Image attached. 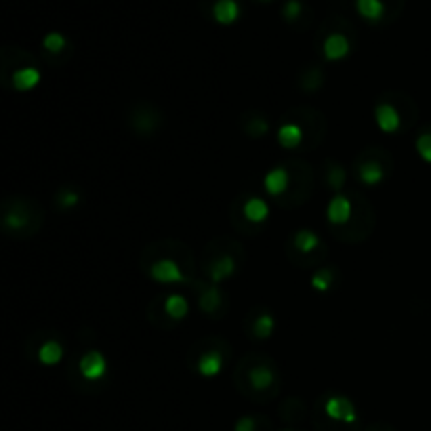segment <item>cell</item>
I'll use <instances>...</instances> for the list:
<instances>
[{
  "label": "cell",
  "mask_w": 431,
  "mask_h": 431,
  "mask_svg": "<svg viewBox=\"0 0 431 431\" xmlns=\"http://www.w3.org/2000/svg\"><path fill=\"white\" fill-rule=\"evenodd\" d=\"M78 369H80V375H82L86 381H91V383L102 381V379L108 375V358H106L102 351L91 349V351H86V353L80 358Z\"/></svg>",
  "instance_id": "6da1fadb"
},
{
  "label": "cell",
  "mask_w": 431,
  "mask_h": 431,
  "mask_svg": "<svg viewBox=\"0 0 431 431\" xmlns=\"http://www.w3.org/2000/svg\"><path fill=\"white\" fill-rule=\"evenodd\" d=\"M152 280L160 282V284H181L185 282V274L181 272L179 263L173 259H158L156 263H152L150 270Z\"/></svg>",
  "instance_id": "7a4b0ae2"
},
{
  "label": "cell",
  "mask_w": 431,
  "mask_h": 431,
  "mask_svg": "<svg viewBox=\"0 0 431 431\" xmlns=\"http://www.w3.org/2000/svg\"><path fill=\"white\" fill-rule=\"evenodd\" d=\"M324 412H326L328 419L341 421V423H356V419H358L353 404L347 400V397H343V395L328 397V400L324 402Z\"/></svg>",
  "instance_id": "3957f363"
},
{
  "label": "cell",
  "mask_w": 431,
  "mask_h": 431,
  "mask_svg": "<svg viewBox=\"0 0 431 431\" xmlns=\"http://www.w3.org/2000/svg\"><path fill=\"white\" fill-rule=\"evenodd\" d=\"M375 122L377 126L391 135V132H397L402 126V118H400V112H397L391 104H379L375 108Z\"/></svg>",
  "instance_id": "277c9868"
},
{
  "label": "cell",
  "mask_w": 431,
  "mask_h": 431,
  "mask_svg": "<svg viewBox=\"0 0 431 431\" xmlns=\"http://www.w3.org/2000/svg\"><path fill=\"white\" fill-rule=\"evenodd\" d=\"M349 51H351V45H349L347 36L339 34V32L326 36V40L322 45V53H324L326 61H341L349 55Z\"/></svg>",
  "instance_id": "5b68a950"
},
{
  "label": "cell",
  "mask_w": 431,
  "mask_h": 431,
  "mask_svg": "<svg viewBox=\"0 0 431 431\" xmlns=\"http://www.w3.org/2000/svg\"><path fill=\"white\" fill-rule=\"evenodd\" d=\"M326 219L330 225H345L351 219V202L349 198L337 194L326 207Z\"/></svg>",
  "instance_id": "8992f818"
},
{
  "label": "cell",
  "mask_w": 431,
  "mask_h": 431,
  "mask_svg": "<svg viewBox=\"0 0 431 431\" xmlns=\"http://www.w3.org/2000/svg\"><path fill=\"white\" fill-rule=\"evenodd\" d=\"M240 17V5L236 0H217L213 5V19L219 25H231Z\"/></svg>",
  "instance_id": "52a82bcc"
},
{
  "label": "cell",
  "mask_w": 431,
  "mask_h": 431,
  "mask_svg": "<svg viewBox=\"0 0 431 431\" xmlns=\"http://www.w3.org/2000/svg\"><path fill=\"white\" fill-rule=\"evenodd\" d=\"M43 80V74L38 68H32V65H27V68H21L13 74V86L15 91L19 93H27L32 89H36Z\"/></svg>",
  "instance_id": "ba28073f"
},
{
  "label": "cell",
  "mask_w": 431,
  "mask_h": 431,
  "mask_svg": "<svg viewBox=\"0 0 431 431\" xmlns=\"http://www.w3.org/2000/svg\"><path fill=\"white\" fill-rule=\"evenodd\" d=\"M303 141V130L299 124L294 122H286L278 128V143L284 148V150H294L299 148Z\"/></svg>",
  "instance_id": "9c48e42d"
},
{
  "label": "cell",
  "mask_w": 431,
  "mask_h": 431,
  "mask_svg": "<svg viewBox=\"0 0 431 431\" xmlns=\"http://www.w3.org/2000/svg\"><path fill=\"white\" fill-rule=\"evenodd\" d=\"M263 187H265V191H268L270 196H274V198L282 196L286 191V187H288V171L282 169V167L270 171L268 175H265V179H263Z\"/></svg>",
  "instance_id": "30bf717a"
},
{
  "label": "cell",
  "mask_w": 431,
  "mask_h": 431,
  "mask_svg": "<svg viewBox=\"0 0 431 431\" xmlns=\"http://www.w3.org/2000/svg\"><path fill=\"white\" fill-rule=\"evenodd\" d=\"M242 213L251 223H263L270 217V205L265 202L263 198L255 196V198H248L246 200V205L242 207Z\"/></svg>",
  "instance_id": "8fae6325"
},
{
  "label": "cell",
  "mask_w": 431,
  "mask_h": 431,
  "mask_svg": "<svg viewBox=\"0 0 431 431\" xmlns=\"http://www.w3.org/2000/svg\"><path fill=\"white\" fill-rule=\"evenodd\" d=\"M236 272V261L231 259V257H219L211 268H209V276H211V282L213 284H219L227 278H231Z\"/></svg>",
  "instance_id": "7c38bea8"
},
{
  "label": "cell",
  "mask_w": 431,
  "mask_h": 431,
  "mask_svg": "<svg viewBox=\"0 0 431 431\" xmlns=\"http://www.w3.org/2000/svg\"><path fill=\"white\" fill-rule=\"evenodd\" d=\"M223 371V358L221 353L217 351H209L200 358V362H198V375L205 377V379H213L217 377L219 373Z\"/></svg>",
  "instance_id": "4fadbf2b"
},
{
  "label": "cell",
  "mask_w": 431,
  "mask_h": 431,
  "mask_svg": "<svg viewBox=\"0 0 431 431\" xmlns=\"http://www.w3.org/2000/svg\"><path fill=\"white\" fill-rule=\"evenodd\" d=\"M63 360V345L55 339H49L40 345L38 349V362L45 364V366H55Z\"/></svg>",
  "instance_id": "5bb4252c"
},
{
  "label": "cell",
  "mask_w": 431,
  "mask_h": 431,
  "mask_svg": "<svg viewBox=\"0 0 431 431\" xmlns=\"http://www.w3.org/2000/svg\"><path fill=\"white\" fill-rule=\"evenodd\" d=\"M358 177L364 185H369V187H375L383 181L385 173H383V167L379 162L371 160V162H364L362 167L358 169Z\"/></svg>",
  "instance_id": "9a60e30c"
},
{
  "label": "cell",
  "mask_w": 431,
  "mask_h": 431,
  "mask_svg": "<svg viewBox=\"0 0 431 431\" xmlns=\"http://www.w3.org/2000/svg\"><path fill=\"white\" fill-rule=\"evenodd\" d=\"M356 9L366 21H381L385 15L383 0H356Z\"/></svg>",
  "instance_id": "2e32d148"
},
{
  "label": "cell",
  "mask_w": 431,
  "mask_h": 431,
  "mask_svg": "<svg viewBox=\"0 0 431 431\" xmlns=\"http://www.w3.org/2000/svg\"><path fill=\"white\" fill-rule=\"evenodd\" d=\"M164 310H167V314L173 318V320H183L189 312V303L183 294L179 292H173L167 296V301H164Z\"/></svg>",
  "instance_id": "e0dca14e"
},
{
  "label": "cell",
  "mask_w": 431,
  "mask_h": 431,
  "mask_svg": "<svg viewBox=\"0 0 431 431\" xmlns=\"http://www.w3.org/2000/svg\"><path fill=\"white\" fill-rule=\"evenodd\" d=\"M248 381H251L253 389H257V391L270 389L274 385V371L270 366H255L248 375Z\"/></svg>",
  "instance_id": "ac0fdd59"
},
{
  "label": "cell",
  "mask_w": 431,
  "mask_h": 431,
  "mask_svg": "<svg viewBox=\"0 0 431 431\" xmlns=\"http://www.w3.org/2000/svg\"><path fill=\"white\" fill-rule=\"evenodd\" d=\"M274 328H276V322L272 314H261L253 322V333L257 339H270L274 335Z\"/></svg>",
  "instance_id": "d6986e66"
},
{
  "label": "cell",
  "mask_w": 431,
  "mask_h": 431,
  "mask_svg": "<svg viewBox=\"0 0 431 431\" xmlns=\"http://www.w3.org/2000/svg\"><path fill=\"white\" fill-rule=\"evenodd\" d=\"M318 244H320V238L316 236V231H312V229H299L294 234V246H296V251L312 253V251L318 248Z\"/></svg>",
  "instance_id": "ffe728a7"
},
{
  "label": "cell",
  "mask_w": 431,
  "mask_h": 431,
  "mask_svg": "<svg viewBox=\"0 0 431 431\" xmlns=\"http://www.w3.org/2000/svg\"><path fill=\"white\" fill-rule=\"evenodd\" d=\"M219 299H221V294H219L217 286H215V284L209 286V288L202 292V296H200V310L207 312V314H213V312L219 307V303H221Z\"/></svg>",
  "instance_id": "44dd1931"
},
{
  "label": "cell",
  "mask_w": 431,
  "mask_h": 431,
  "mask_svg": "<svg viewBox=\"0 0 431 431\" xmlns=\"http://www.w3.org/2000/svg\"><path fill=\"white\" fill-rule=\"evenodd\" d=\"M43 47L49 53H61L65 49V36L59 34V32H49V34L43 38Z\"/></svg>",
  "instance_id": "7402d4cb"
},
{
  "label": "cell",
  "mask_w": 431,
  "mask_h": 431,
  "mask_svg": "<svg viewBox=\"0 0 431 431\" xmlns=\"http://www.w3.org/2000/svg\"><path fill=\"white\" fill-rule=\"evenodd\" d=\"M415 148H417V154L427 164H431V132H423V135H419L417 141H415Z\"/></svg>",
  "instance_id": "603a6c76"
},
{
  "label": "cell",
  "mask_w": 431,
  "mask_h": 431,
  "mask_svg": "<svg viewBox=\"0 0 431 431\" xmlns=\"http://www.w3.org/2000/svg\"><path fill=\"white\" fill-rule=\"evenodd\" d=\"M3 223H5V227H7V229H21V227L27 223V217H25V213H23V211L15 209V211L5 213Z\"/></svg>",
  "instance_id": "cb8c5ba5"
},
{
  "label": "cell",
  "mask_w": 431,
  "mask_h": 431,
  "mask_svg": "<svg viewBox=\"0 0 431 431\" xmlns=\"http://www.w3.org/2000/svg\"><path fill=\"white\" fill-rule=\"evenodd\" d=\"M330 284H333V274H330L328 270H320V272H316L314 278H312V286H314V290H318V292H326V290L330 288Z\"/></svg>",
  "instance_id": "d4e9b609"
},
{
  "label": "cell",
  "mask_w": 431,
  "mask_h": 431,
  "mask_svg": "<svg viewBox=\"0 0 431 431\" xmlns=\"http://www.w3.org/2000/svg\"><path fill=\"white\" fill-rule=\"evenodd\" d=\"M59 207L61 209H74L78 202H80V196H78V191H74V189H63L61 194H59Z\"/></svg>",
  "instance_id": "484cf974"
},
{
  "label": "cell",
  "mask_w": 431,
  "mask_h": 431,
  "mask_svg": "<svg viewBox=\"0 0 431 431\" xmlns=\"http://www.w3.org/2000/svg\"><path fill=\"white\" fill-rule=\"evenodd\" d=\"M328 185L333 189H341L345 185V171L339 167V164L328 171Z\"/></svg>",
  "instance_id": "4316f807"
},
{
  "label": "cell",
  "mask_w": 431,
  "mask_h": 431,
  "mask_svg": "<svg viewBox=\"0 0 431 431\" xmlns=\"http://www.w3.org/2000/svg\"><path fill=\"white\" fill-rule=\"evenodd\" d=\"M301 11H303V5H301V0H288L286 3V7H284V11H282V15L286 17V19H296L301 15Z\"/></svg>",
  "instance_id": "83f0119b"
},
{
  "label": "cell",
  "mask_w": 431,
  "mask_h": 431,
  "mask_svg": "<svg viewBox=\"0 0 431 431\" xmlns=\"http://www.w3.org/2000/svg\"><path fill=\"white\" fill-rule=\"evenodd\" d=\"M234 431H255V419H251V417H242V419L236 423Z\"/></svg>",
  "instance_id": "f1b7e54d"
}]
</instances>
